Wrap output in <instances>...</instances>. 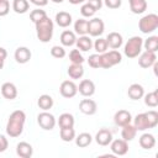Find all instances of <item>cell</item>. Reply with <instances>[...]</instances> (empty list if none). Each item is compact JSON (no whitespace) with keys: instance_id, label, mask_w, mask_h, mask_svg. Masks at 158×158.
<instances>
[{"instance_id":"38","label":"cell","mask_w":158,"mask_h":158,"mask_svg":"<svg viewBox=\"0 0 158 158\" xmlns=\"http://www.w3.org/2000/svg\"><path fill=\"white\" fill-rule=\"evenodd\" d=\"M69 59L73 64H83L85 60L79 49H72L69 53Z\"/></svg>"},{"instance_id":"33","label":"cell","mask_w":158,"mask_h":158,"mask_svg":"<svg viewBox=\"0 0 158 158\" xmlns=\"http://www.w3.org/2000/svg\"><path fill=\"white\" fill-rule=\"evenodd\" d=\"M59 136H60L62 141H64V142H72L75 138V130H74V127L60 128Z\"/></svg>"},{"instance_id":"3","label":"cell","mask_w":158,"mask_h":158,"mask_svg":"<svg viewBox=\"0 0 158 158\" xmlns=\"http://www.w3.org/2000/svg\"><path fill=\"white\" fill-rule=\"evenodd\" d=\"M143 47V40L139 36H133L128 38V41L125 44L123 53L127 58H136L141 54Z\"/></svg>"},{"instance_id":"42","label":"cell","mask_w":158,"mask_h":158,"mask_svg":"<svg viewBox=\"0 0 158 158\" xmlns=\"http://www.w3.org/2000/svg\"><path fill=\"white\" fill-rule=\"evenodd\" d=\"M88 64H89V67H91V68H94V69L100 68V54H99V53H95V54L89 56V58H88Z\"/></svg>"},{"instance_id":"29","label":"cell","mask_w":158,"mask_h":158,"mask_svg":"<svg viewBox=\"0 0 158 158\" xmlns=\"http://www.w3.org/2000/svg\"><path fill=\"white\" fill-rule=\"evenodd\" d=\"M74 139H75V144H77L78 147H80V148H85V147H88V146L93 142V137H91V135L88 133V132L79 133L78 136H75Z\"/></svg>"},{"instance_id":"8","label":"cell","mask_w":158,"mask_h":158,"mask_svg":"<svg viewBox=\"0 0 158 158\" xmlns=\"http://www.w3.org/2000/svg\"><path fill=\"white\" fill-rule=\"evenodd\" d=\"M59 93L63 98L70 99L74 98L78 93V86L75 85V83L73 80H64L62 81L60 86H59Z\"/></svg>"},{"instance_id":"20","label":"cell","mask_w":158,"mask_h":158,"mask_svg":"<svg viewBox=\"0 0 158 158\" xmlns=\"http://www.w3.org/2000/svg\"><path fill=\"white\" fill-rule=\"evenodd\" d=\"M54 20H56V23L59 27L65 28V27L70 26V23H72V15L69 12H67V11H59V12L56 14V19Z\"/></svg>"},{"instance_id":"49","label":"cell","mask_w":158,"mask_h":158,"mask_svg":"<svg viewBox=\"0 0 158 158\" xmlns=\"http://www.w3.org/2000/svg\"><path fill=\"white\" fill-rule=\"evenodd\" d=\"M70 4H73V5H78V4H83V2H85L86 0H68Z\"/></svg>"},{"instance_id":"5","label":"cell","mask_w":158,"mask_h":158,"mask_svg":"<svg viewBox=\"0 0 158 158\" xmlns=\"http://www.w3.org/2000/svg\"><path fill=\"white\" fill-rule=\"evenodd\" d=\"M158 27V15L157 14H148L143 16L138 21V28L142 33H152Z\"/></svg>"},{"instance_id":"24","label":"cell","mask_w":158,"mask_h":158,"mask_svg":"<svg viewBox=\"0 0 158 158\" xmlns=\"http://www.w3.org/2000/svg\"><path fill=\"white\" fill-rule=\"evenodd\" d=\"M136 135H137V130H136V127L133 125L128 123V125L122 126V130H121V137H122V139L130 142V141H132L136 137Z\"/></svg>"},{"instance_id":"11","label":"cell","mask_w":158,"mask_h":158,"mask_svg":"<svg viewBox=\"0 0 158 158\" xmlns=\"http://www.w3.org/2000/svg\"><path fill=\"white\" fill-rule=\"evenodd\" d=\"M78 91L85 96V98H90L95 94V84L93 80L90 79H83L80 83H79V86H78Z\"/></svg>"},{"instance_id":"1","label":"cell","mask_w":158,"mask_h":158,"mask_svg":"<svg viewBox=\"0 0 158 158\" xmlns=\"http://www.w3.org/2000/svg\"><path fill=\"white\" fill-rule=\"evenodd\" d=\"M26 122V114L22 110H15L10 114L7 123H6V135L11 138L19 137L23 132Z\"/></svg>"},{"instance_id":"50","label":"cell","mask_w":158,"mask_h":158,"mask_svg":"<svg viewBox=\"0 0 158 158\" xmlns=\"http://www.w3.org/2000/svg\"><path fill=\"white\" fill-rule=\"evenodd\" d=\"M52 1H53V2H56V4H62L64 0H52Z\"/></svg>"},{"instance_id":"9","label":"cell","mask_w":158,"mask_h":158,"mask_svg":"<svg viewBox=\"0 0 158 158\" xmlns=\"http://www.w3.org/2000/svg\"><path fill=\"white\" fill-rule=\"evenodd\" d=\"M110 149L115 156H125L128 152V143L122 138L112 139L110 143Z\"/></svg>"},{"instance_id":"27","label":"cell","mask_w":158,"mask_h":158,"mask_svg":"<svg viewBox=\"0 0 158 158\" xmlns=\"http://www.w3.org/2000/svg\"><path fill=\"white\" fill-rule=\"evenodd\" d=\"M133 126L136 127L137 131H146L148 130V121L146 117V114H138L136 115V117L133 118Z\"/></svg>"},{"instance_id":"14","label":"cell","mask_w":158,"mask_h":158,"mask_svg":"<svg viewBox=\"0 0 158 158\" xmlns=\"http://www.w3.org/2000/svg\"><path fill=\"white\" fill-rule=\"evenodd\" d=\"M79 110L84 115H94L98 110V105L93 99H83L79 102Z\"/></svg>"},{"instance_id":"41","label":"cell","mask_w":158,"mask_h":158,"mask_svg":"<svg viewBox=\"0 0 158 158\" xmlns=\"http://www.w3.org/2000/svg\"><path fill=\"white\" fill-rule=\"evenodd\" d=\"M51 56L58 59H62L65 57V49L62 46H53L51 48Z\"/></svg>"},{"instance_id":"18","label":"cell","mask_w":158,"mask_h":158,"mask_svg":"<svg viewBox=\"0 0 158 158\" xmlns=\"http://www.w3.org/2000/svg\"><path fill=\"white\" fill-rule=\"evenodd\" d=\"M16 154L21 158H31L33 154V148L28 142H20L16 146Z\"/></svg>"},{"instance_id":"4","label":"cell","mask_w":158,"mask_h":158,"mask_svg":"<svg viewBox=\"0 0 158 158\" xmlns=\"http://www.w3.org/2000/svg\"><path fill=\"white\" fill-rule=\"evenodd\" d=\"M121 60H122V54L117 49H112L109 52L106 51L100 54V68L109 69L116 64H120Z\"/></svg>"},{"instance_id":"23","label":"cell","mask_w":158,"mask_h":158,"mask_svg":"<svg viewBox=\"0 0 158 158\" xmlns=\"http://www.w3.org/2000/svg\"><path fill=\"white\" fill-rule=\"evenodd\" d=\"M75 41H77V37H75V33L73 31L65 30V31L62 32V35H60V43L64 47H72L73 44H75Z\"/></svg>"},{"instance_id":"44","label":"cell","mask_w":158,"mask_h":158,"mask_svg":"<svg viewBox=\"0 0 158 158\" xmlns=\"http://www.w3.org/2000/svg\"><path fill=\"white\" fill-rule=\"evenodd\" d=\"M102 4L109 9H118L122 5V0H102Z\"/></svg>"},{"instance_id":"45","label":"cell","mask_w":158,"mask_h":158,"mask_svg":"<svg viewBox=\"0 0 158 158\" xmlns=\"http://www.w3.org/2000/svg\"><path fill=\"white\" fill-rule=\"evenodd\" d=\"M9 147V141L4 135H0V153L5 152Z\"/></svg>"},{"instance_id":"19","label":"cell","mask_w":158,"mask_h":158,"mask_svg":"<svg viewBox=\"0 0 158 158\" xmlns=\"http://www.w3.org/2000/svg\"><path fill=\"white\" fill-rule=\"evenodd\" d=\"M127 95L132 100H139L144 95V89H143V86L141 84H137V83L131 84L128 86V89H127Z\"/></svg>"},{"instance_id":"36","label":"cell","mask_w":158,"mask_h":158,"mask_svg":"<svg viewBox=\"0 0 158 158\" xmlns=\"http://www.w3.org/2000/svg\"><path fill=\"white\" fill-rule=\"evenodd\" d=\"M93 47H94V49L96 51V53H99V54L106 52L107 48H109L106 40L102 38V37H98V40H95V42L93 43Z\"/></svg>"},{"instance_id":"2","label":"cell","mask_w":158,"mask_h":158,"mask_svg":"<svg viewBox=\"0 0 158 158\" xmlns=\"http://www.w3.org/2000/svg\"><path fill=\"white\" fill-rule=\"evenodd\" d=\"M35 26H36V35H37V38H38L40 42L47 43L52 40L53 31H54V25H53V21L48 16L37 21L35 23Z\"/></svg>"},{"instance_id":"30","label":"cell","mask_w":158,"mask_h":158,"mask_svg":"<svg viewBox=\"0 0 158 158\" xmlns=\"http://www.w3.org/2000/svg\"><path fill=\"white\" fill-rule=\"evenodd\" d=\"M68 75L72 78V79H80L83 75H84V68H83V64H70L68 67Z\"/></svg>"},{"instance_id":"43","label":"cell","mask_w":158,"mask_h":158,"mask_svg":"<svg viewBox=\"0 0 158 158\" xmlns=\"http://www.w3.org/2000/svg\"><path fill=\"white\" fill-rule=\"evenodd\" d=\"M10 11V2L9 0H1L0 1V17L6 16Z\"/></svg>"},{"instance_id":"34","label":"cell","mask_w":158,"mask_h":158,"mask_svg":"<svg viewBox=\"0 0 158 158\" xmlns=\"http://www.w3.org/2000/svg\"><path fill=\"white\" fill-rule=\"evenodd\" d=\"M143 46L146 48V51L149 52H157L158 51V36H149L144 42Z\"/></svg>"},{"instance_id":"16","label":"cell","mask_w":158,"mask_h":158,"mask_svg":"<svg viewBox=\"0 0 158 158\" xmlns=\"http://www.w3.org/2000/svg\"><path fill=\"white\" fill-rule=\"evenodd\" d=\"M1 95L7 100H14L17 96V88L14 83L6 81L1 85Z\"/></svg>"},{"instance_id":"15","label":"cell","mask_w":158,"mask_h":158,"mask_svg":"<svg viewBox=\"0 0 158 158\" xmlns=\"http://www.w3.org/2000/svg\"><path fill=\"white\" fill-rule=\"evenodd\" d=\"M14 57H15V60H16L17 63L25 64V63L30 62V59H31V57H32V53H31V51H30L27 47H23V46H22V47H17V48H16Z\"/></svg>"},{"instance_id":"35","label":"cell","mask_w":158,"mask_h":158,"mask_svg":"<svg viewBox=\"0 0 158 158\" xmlns=\"http://www.w3.org/2000/svg\"><path fill=\"white\" fill-rule=\"evenodd\" d=\"M144 96V104L149 107H157L158 106V90H154V91H151Z\"/></svg>"},{"instance_id":"37","label":"cell","mask_w":158,"mask_h":158,"mask_svg":"<svg viewBox=\"0 0 158 158\" xmlns=\"http://www.w3.org/2000/svg\"><path fill=\"white\" fill-rule=\"evenodd\" d=\"M146 114L147 121H148V128H154L158 125V112L154 110H149Z\"/></svg>"},{"instance_id":"51","label":"cell","mask_w":158,"mask_h":158,"mask_svg":"<svg viewBox=\"0 0 158 158\" xmlns=\"http://www.w3.org/2000/svg\"><path fill=\"white\" fill-rule=\"evenodd\" d=\"M0 1H1V0H0Z\"/></svg>"},{"instance_id":"10","label":"cell","mask_w":158,"mask_h":158,"mask_svg":"<svg viewBox=\"0 0 158 158\" xmlns=\"http://www.w3.org/2000/svg\"><path fill=\"white\" fill-rule=\"evenodd\" d=\"M157 62V56L154 52H149V51H144L143 53H141L139 58H138V65L141 68H149L152 67L154 63Z\"/></svg>"},{"instance_id":"46","label":"cell","mask_w":158,"mask_h":158,"mask_svg":"<svg viewBox=\"0 0 158 158\" xmlns=\"http://www.w3.org/2000/svg\"><path fill=\"white\" fill-rule=\"evenodd\" d=\"M86 2L89 5H91L96 11L102 7V0H86Z\"/></svg>"},{"instance_id":"22","label":"cell","mask_w":158,"mask_h":158,"mask_svg":"<svg viewBox=\"0 0 158 158\" xmlns=\"http://www.w3.org/2000/svg\"><path fill=\"white\" fill-rule=\"evenodd\" d=\"M75 44H77V48L81 52H88L89 49H91L93 47V41L89 36L84 35V36H79V38H77L75 41Z\"/></svg>"},{"instance_id":"47","label":"cell","mask_w":158,"mask_h":158,"mask_svg":"<svg viewBox=\"0 0 158 158\" xmlns=\"http://www.w3.org/2000/svg\"><path fill=\"white\" fill-rule=\"evenodd\" d=\"M7 57V52L5 48L0 47V70L4 68V63H5V59Z\"/></svg>"},{"instance_id":"7","label":"cell","mask_w":158,"mask_h":158,"mask_svg":"<svg viewBox=\"0 0 158 158\" xmlns=\"http://www.w3.org/2000/svg\"><path fill=\"white\" fill-rule=\"evenodd\" d=\"M105 30V23L101 19L94 17L88 21V33L91 37H100L104 33Z\"/></svg>"},{"instance_id":"26","label":"cell","mask_w":158,"mask_h":158,"mask_svg":"<svg viewBox=\"0 0 158 158\" xmlns=\"http://www.w3.org/2000/svg\"><path fill=\"white\" fill-rule=\"evenodd\" d=\"M57 122H58V125H59L60 128H65V127H74L75 120H74V116L72 114L64 112V114H62L59 116V118H58Z\"/></svg>"},{"instance_id":"17","label":"cell","mask_w":158,"mask_h":158,"mask_svg":"<svg viewBox=\"0 0 158 158\" xmlns=\"http://www.w3.org/2000/svg\"><path fill=\"white\" fill-rule=\"evenodd\" d=\"M105 40H106V42H107V46H109L111 49H117V48H120V47L122 46V43H123L122 35L118 33V32H110Z\"/></svg>"},{"instance_id":"6","label":"cell","mask_w":158,"mask_h":158,"mask_svg":"<svg viewBox=\"0 0 158 158\" xmlns=\"http://www.w3.org/2000/svg\"><path fill=\"white\" fill-rule=\"evenodd\" d=\"M37 123L38 126L42 128V130H46V131H51L54 128L56 123H57V120L56 117L49 114L48 111H43L41 114H38L37 116Z\"/></svg>"},{"instance_id":"13","label":"cell","mask_w":158,"mask_h":158,"mask_svg":"<svg viewBox=\"0 0 158 158\" xmlns=\"http://www.w3.org/2000/svg\"><path fill=\"white\" fill-rule=\"evenodd\" d=\"M131 121H132V115H131V112L127 111V110H118V111L115 114V116H114V122H115V125H116V126H120V127L131 123Z\"/></svg>"},{"instance_id":"48","label":"cell","mask_w":158,"mask_h":158,"mask_svg":"<svg viewBox=\"0 0 158 158\" xmlns=\"http://www.w3.org/2000/svg\"><path fill=\"white\" fill-rule=\"evenodd\" d=\"M30 2H32L33 5H36L38 7H42L48 4V0H30Z\"/></svg>"},{"instance_id":"25","label":"cell","mask_w":158,"mask_h":158,"mask_svg":"<svg viewBox=\"0 0 158 158\" xmlns=\"http://www.w3.org/2000/svg\"><path fill=\"white\" fill-rule=\"evenodd\" d=\"M130 9L133 14H143L147 10V1L146 0H128Z\"/></svg>"},{"instance_id":"39","label":"cell","mask_w":158,"mask_h":158,"mask_svg":"<svg viewBox=\"0 0 158 158\" xmlns=\"http://www.w3.org/2000/svg\"><path fill=\"white\" fill-rule=\"evenodd\" d=\"M46 16H47L46 11H44V10H42L41 7L35 9V10H32V11L30 12V20H31L33 23H36L37 21L42 20V19H43V17H46Z\"/></svg>"},{"instance_id":"40","label":"cell","mask_w":158,"mask_h":158,"mask_svg":"<svg viewBox=\"0 0 158 158\" xmlns=\"http://www.w3.org/2000/svg\"><path fill=\"white\" fill-rule=\"evenodd\" d=\"M95 12H96V10H95L91 5H89L88 2L83 4L81 7H80V14H81L84 17H93V16L95 15Z\"/></svg>"},{"instance_id":"21","label":"cell","mask_w":158,"mask_h":158,"mask_svg":"<svg viewBox=\"0 0 158 158\" xmlns=\"http://www.w3.org/2000/svg\"><path fill=\"white\" fill-rule=\"evenodd\" d=\"M138 143H139L141 148H143V149H152L156 146V138L152 133H143L139 137Z\"/></svg>"},{"instance_id":"28","label":"cell","mask_w":158,"mask_h":158,"mask_svg":"<svg viewBox=\"0 0 158 158\" xmlns=\"http://www.w3.org/2000/svg\"><path fill=\"white\" fill-rule=\"evenodd\" d=\"M37 105L40 109H42L43 111H48L49 109H52L53 106V98L48 94H43L38 98L37 100Z\"/></svg>"},{"instance_id":"12","label":"cell","mask_w":158,"mask_h":158,"mask_svg":"<svg viewBox=\"0 0 158 158\" xmlns=\"http://www.w3.org/2000/svg\"><path fill=\"white\" fill-rule=\"evenodd\" d=\"M111 141H112V133L109 128H100L95 135V142L99 146H102V147L109 146Z\"/></svg>"},{"instance_id":"31","label":"cell","mask_w":158,"mask_h":158,"mask_svg":"<svg viewBox=\"0 0 158 158\" xmlns=\"http://www.w3.org/2000/svg\"><path fill=\"white\" fill-rule=\"evenodd\" d=\"M30 9L28 0H14L12 1V10L16 14H26Z\"/></svg>"},{"instance_id":"32","label":"cell","mask_w":158,"mask_h":158,"mask_svg":"<svg viewBox=\"0 0 158 158\" xmlns=\"http://www.w3.org/2000/svg\"><path fill=\"white\" fill-rule=\"evenodd\" d=\"M74 33L79 36H84L88 33V20L78 19L74 22Z\"/></svg>"}]
</instances>
